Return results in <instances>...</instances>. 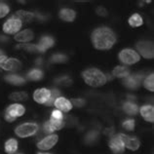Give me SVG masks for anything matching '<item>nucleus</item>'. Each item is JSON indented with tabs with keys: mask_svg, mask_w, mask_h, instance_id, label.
Returning a JSON list of instances; mask_svg holds the SVG:
<instances>
[{
	"mask_svg": "<svg viewBox=\"0 0 154 154\" xmlns=\"http://www.w3.org/2000/svg\"><path fill=\"white\" fill-rule=\"evenodd\" d=\"M116 41L115 34L107 27H100L93 32L92 42L95 48L99 50H107L114 45Z\"/></svg>",
	"mask_w": 154,
	"mask_h": 154,
	"instance_id": "nucleus-1",
	"label": "nucleus"
},
{
	"mask_svg": "<svg viewBox=\"0 0 154 154\" xmlns=\"http://www.w3.org/2000/svg\"><path fill=\"white\" fill-rule=\"evenodd\" d=\"M82 76L86 84L92 87H100L106 83V76L98 68H90L85 70Z\"/></svg>",
	"mask_w": 154,
	"mask_h": 154,
	"instance_id": "nucleus-2",
	"label": "nucleus"
},
{
	"mask_svg": "<svg viewBox=\"0 0 154 154\" xmlns=\"http://www.w3.org/2000/svg\"><path fill=\"white\" fill-rule=\"evenodd\" d=\"M38 131V125L35 123H25L18 126L15 130L16 135L20 137H28L33 136Z\"/></svg>",
	"mask_w": 154,
	"mask_h": 154,
	"instance_id": "nucleus-3",
	"label": "nucleus"
},
{
	"mask_svg": "<svg viewBox=\"0 0 154 154\" xmlns=\"http://www.w3.org/2000/svg\"><path fill=\"white\" fill-rule=\"evenodd\" d=\"M26 108L23 107V105L19 103L11 104L10 106H8L6 113H5V119L8 122H13V121L17 118V117H21L25 114Z\"/></svg>",
	"mask_w": 154,
	"mask_h": 154,
	"instance_id": "nucleus-4",
	"label": "nucleus"
},
{
	"mask_svg": "<svg viewBox=\"0 0 154 154\" xmlns=\"http://www.w3.org/2000/svg\"><path fill=\"white\" fill-rule=\"evenodd\" d=\"M119 60L126 64H134L140 60V55L131 49H124L120 52Z\"/></svg>",
	"mask_w": 154,
	"mask_h": 154,
	"instance_id": "nucleus-5",
	"label": "nucleus"
},
{
	"mask_svg": "<svg viewBox=\"0 0 154 154\" xmlns=\"http://www.w3.org/2000/svg\"><path fill=\"white\" fill-rule=\"evenodd\" d=\"M22 23L16 18L12 17L3 25V31L7 34H14L21 29Z\"/></svg>",
	"mask_w": 154,
	"mask_h": 154,
	"instance_id": "nucleus-6",
	"label": "nucleus"
},
{
	"mask_svg": "<svg viewBox=\"0 0 154 154\" xmlns=\"http://www.w3.org/2000/svg\"><path fill=\"white\" fill-rule=\"evenodd\" d=\"M137 48L141 56L145 59H152L154 57L153 52V43L148 41H141L137 44Z\"/></svg>",
	"mask_w": 154,
	"mask_h": 154,
	"instance_id": "nucleus-7",
	"label": "nucleus"
},
{
	"mask_svg": "<svg viewBox=\"0 0 154 154\" xmlns=\"http://www.w3.org/2000/svg\"><path fill=\"white\" fill-rule=\"evenodd\" d=\"M120 139L122 140L125 147H127L131 150H137L140 147V140L137 137H132L124 135V134H119Z\"/></svg>",
	"mask_w": 154,
	"mask_h": 154,
	"instance_id": "nucleus-8",
	"label": "nucleus"
},
{
	"mask_svg": "<svg viewBox=\"0 0 154 154\" xmlns=\"http://www.w3.org/2000/svg\"><path fill=\"white\" fill-rule=\"evenodd\" d=\"M51 96V91L48 89L42 88V89H37L34 94H33V99L36 103H46L48 100L50 99Z\"/></svg>",
	"mask_w": 154,
	"mask_h": 154,
	"instance_id": "nucleus-9",
	"label": "nucleus"
},
{
	"mask_svg": "<svg viewBox=\"0 0 154 154\" xmlns=\"http://www.w3.org/2000/svg\"><path fill=\"white\" fill-rule=\"evenodd\" d=\"M58 140H59V137L57 135L48 136L38 143V148L42 149V150H48V149H51L57 143H58Z\"/></svg>",
	"mask_w": 154,
	"mask_h": 154,
	"instance_id": "nucleus-10",
	"label": "nucleus"
},
{
	"mask_svg": "<svg viewBox=\"0 0 154 154\" xmlns=\"http://www.w3.org/2000/svg\"><path fill=\"white\" fill-rule=\"evenodd\" d=\"M0 67L7 71H17L22 68V63L19 60L12 58V59H7L5 62L0 66Z\"/></svg>",
	"mask_w": 154,
	"mask_h": 154,
	"instance_id": "nucleus-11",
	"label": "nucleus"
},
{
	"mask_svg": "<svg viewBox=\"0 0 154 154\" xmlns=\"http://www.w3.org/2000/svg\"><path fill=\"white\" fill-rule=\"evenodd\" d=\"M109 147H110V149L113 151V153H115V154L122 153L124 151L125 145L123 143L122 140L120 139L119 135L114 136L110 140V141H109Z\"/></svg>",
	"mask_w": 154,
	"mask_h": 154,
	"instance_id": "nucleus-12",
	"label": "nucleus"
},
{
	"mask_svg": "<svg viewBox=\"0 0 154 154\" xmlns=\"http://www.w3.org/2000/svg\"><path fill=\"white\" fill-rule=\"evenodd\" d=\"M141 80H143V76L140 75H132V76H128L125 78L124 80V84L125 86L130 88V89H137L140 86Z\"/></svg>",
	"mask_w": 154,
	"mask_h": 154,
	"instance_id": "nucleus-13",
	"label": "nucleus"
},
{
	"mask_svg": "<svg viewBox=\"0 0 154 154\" xmlns=\"http://www.w3.org/2000/svg\"><path fill=\"white\" fill-rule=\"evenodd\" d=\"M54 104L56 105V107L58 108V110L63 111V112H68L69 110H71V108H72V103L66 98H62V97L57 99L55 100Z\"/></svg>",
	"mask_w": 154,
	"mask_h": 154,
	"instance_id": "nucleus-14",
	"label": "nucleus"
},
{
	"mask_svg": "<svg viewBox=\"0 0 154 154\" xmlns=\"http://www.w3.org/2000/svg\"><path fill=\"white\" fill-rule=\"evenodd\" d=\"M14 18L19 20L22 23H30L34 18V15L31 13V12L28 11H23V10H20L18 12H16V14L14 16Z\"/></svg>",
	"mask_w": 154,
	"mask_h": 154,
	"instance_id": "nucleus-15",
	"label": "nucleus"
},
{
	"mask_svg": "<svg viewBox=\"0 0 154 154\" xmlns=\"http://www.w3.org/2000/svg\"><path fill=\"white\" fill-rule=\"evenodd\" d=\"M34 38V34L30 29H25L15 35V40L19 42H28Z\"/></svg>",
	"mask_w": 154,
	"mask_h": 154,
	"instance_id": "nucleus-16",
	"label": "nucleus"
},
{
	"mask_svg": "<svg viewBox=\"0 0 154 154\" xmlns=\"http://www.w3.org/2000/svg\"><path fill=\"white\" fill-rule=\"evenodd\" d=\"M53 45H54V39L51 38V37H49V36H44V37L41 38V40H40L39 44L37 45L38 52L44 53L47 49H49V48H51Z\"/></svg>",
	"mask_w": 154,
	"mask_h": 154,
	"instance_id": "nucleus-17",
	"label": "nucleus"
},
{
	"mask_svg": "<svg viewBox=\"0 0 154 154\" xmlns=\"http://www.w3.org/2000/svg\"><path fill=\"white\" fill-rule=\"evenodd\" d=\"M140 114L147 122L154 121V108L151 105H144L140 108Z\"/></svg>",
	"mask_w": 154,
	"mask_h": 154,
	"instance_id": "nucleus-18",
	"label": "nucleus"
},
{
	"mask_svg": "<svg viewBox=\"0 0 154 154\" xmlns=\"http://www.w3.org/2000/svg\"><path fill=\"white\" fill-rule=\"evenodd\" d=\"M60 18L66 22H72L75 19V12L71 9H63L60 12Z\"/></svg>",
	"mask_w": 154,
	"mask_h": 154,
	"instance_id": "nucleus-19",
	"label": "nucleus"
},
{
	"mask_svg": "<svg viewBox=\"0 0 154 154\" xmlns=\"http://www.w3.org/2000/svg\"><path fill=\"white\" fill-rule=\"evenodd\" d=\"M5 80L7 82H9L12 85H15V86H22L26 83V80L23 78V77L19 76V75H8L5 77Z\"/></svg>",
	"mask_w": 154,
	"mask_h": 154,
	"instance_id": "nucleus-20",
	"label": "nucleus"
},
{
	"mask_svg": "<svg viewBox=\"0 0 154 154\" xmlns=\"http://www.w3.org/2000/svg\"><path fill=\"white\" fill-rule=\"evenodd\" d=\"M5 151L8 154H14L18 149V141L15 139H10L5 143Z\"/></svg>",
	"mask_w": 154,
	"mask_h": 154,
	"instance_id": "nucleus-21",
	"label": "nucleus"
},
{
	"mask_svg": "<svg viewBox=\"0 0 154 154\" xmlns=\"http://www.w3.org/2000/svg\"><path fill=\"white\" fill-rule=\"evenodd\" d=\"M113 75L118 77V78H126V77L130 75V70L129 68L125 66H118L113 69Z\"/></svg>",
	"mask_w": 154,
	"mask_h": 154,
	"instance_id": "nucleus-22",
	"label": "nucleus"
},
{
	"mask_svg": "<svg viewBox=\"0 0 154 154\" xmlns=\"http://www.w3.org/2000/svg\"><path fill=\"white\" fill-rule=\"evenodd\" d=\"M129 23H130V26L133 27H137L143 25V18H141L139 14H134L132 17L129 19Z\"/></svg>",
	"mask_w": 154,
	"mask_h": 154,
	"instance_id": "nucleus-23",
	"label": "nucleus"
},
{
	"mask_svg": "<svg viewBox=\"0 0 154 154\" xmlns=\"http://www.w3.org/2000/svg\"><path fill=\"white\" fill-rule=\"evenodd\" d=\"M123 109L124 111L127 113L129 115H135L137 113V110H139V108L136 104H134L133 103H124L123 105Z\"/></svg>",
	"mask_w": 154,
	"mask_h": 154,
	"instance_id": "nucleus-24",
	"label": "nucleus"
},
{
	"mask_svg": "<svg viewBox=\"0 0 154 154\" xmlns=\"http://www.w3.org/2000/svg\"><path fill=\"white\" fill-rule=\"evenodd\" d=\"M9 98L12 100H16V102H21V100H27L28 96L25 92H14L9 96Z\"/></svg>",
	"mask_w": 154,
	"mask_h": 154,
	"instance_id": "nucleus-25",
	"label": "nucleus"
},
{
	"mask_svg": "<svg viewBox=\"0 0 154 154\" xmlns=\"http://www.w3.org/2000/svg\"><path fill=\"white\" fill-rule=\"evenodd\" d=\"M48 123L51 126V128L53 129V131H56V130H60L62 129L64 126V121L63 119L62 120H58V119H54V118H50V120L48 121Z\"/></svg>",
	"mask_w": 154,
	"mask_h": 154,
	"instance_id": "nucleus-26",
	"label": "nucleus"
},
{
	"mask_svg": "<svg viewBox=\"0 0 154 154\" xmlns=\"http://www.w3.org/2000/svg\"><path fill=\"white\" fill-rule=\"evenodd\" d=\"M143 85L145 89H147V90L150 92H153L154 91V75L150 74L149 76H147L144 80Z\"/></svg>",
	"mask_w": 154,
	"mask_h": 154,
	"instance_id": "nucleus-27",
	"label": "nucleus"
},
{
	"mask_svg": "<svg viewBox=\"0 0 154 154\" xmlns=\"http://www.w3.org/2000/svg\"><path fill=\"white\" fill-rule=\"evenodd\" d=\"M42 71L39 70V69H33L31 70L30 72H28L27 74V78L30 79V80H39L42 78Z\"/></svg>",
	"mask_w": 154,
	"mask_h": 154,
	"instance_id": "nucleus-28",
	"label": "nucleus"
},
{
	"mask_svg": "<svg viewBox=\"0 0 154 154\" xmlns=\"http://www.w3.org/2000/svg\"><path fill=\"white\" fill-rule=\"evenodd\" d=\"M67 60V58L64 55H54L51 58V63H66Z\"/></svg>",
	"mask_w": 154,
	"mask_h": 154,
	"instance_id": "nucleus-29",
	"label": "nucleus"
},
{
	"mask_svg": "<svg viewBox=\"0 0 154 154\" xmlns=\"http://www.w3.org/2000/svg\"><path fill=\"white\" fill-rule=\"evenodd\" d=\"M60 98V92L58 90H53L51 91V96H50V99L48 100V102L45 103L46 105H52V104H54L55 103V100Z\"/></svg>",
	"mask_w": 154,
	"mask_h": 154,
	"instance_id": "nucleus-30",
	"label": "nucleus"
},
{
	"mask_svg": "<svg viewBox=\"0 0 154 154\" xmlns=\"http://www.w3.org/2000/svg\"><path fill=\"white\" fill-rule=\"evenodd\" d=\"M9 7H8L6 4L4 3H0V19L1 18H4L5 16H7L9 14Z\"/></svg>",
	"mask_w": 154,
	"mask_h": 154,
	"instance_id": "nucleus-31",
	"label": "nucleus"
},
{
	"mask_svg": "<svg viewBox=\"0 0 154 154\" xmlns=\"http://www.w3.org/2000/svg\"><path fill=\"white\" fill-rule=\"evenodd\" d=\"M19 49H23L27 52H38L37 45H31V44H27V45H20Z\"/></svg>",
	"mask_w": 154,
	"mask_h": 154,
	"instance_id": "nucleus-32",
	"label": "nucleus"
},
{
	"mask_svg": "<svg viewBox=\"0 0 154 154\" xmlns=\"http://www.w3.org/2000/svg\"><path fill=\"white\" fill-rule=\"evenodd\" d=\"M123 128L128 130V131H133L134 128H135V121L130 119V120H126L123 123Z\"/></svg>",
	"mask_w": 154,
	"mask_h": 154,
	"instance_id": "nucleus-33",
	"label": "nucleus"
},
{
	"mask_svg": "<svg viewBox=\"0 0 154 154\" xmlns=\"http://www.w3.org/2000/svg\"><path fill=\"white\" fill-rule=\"evenodd\" d=\"M98 136H99L98 132H95V131L90 132V133H89L88 135H87V137H86V140L88 141V143L94 141V140H96L97 139H98Z\"/></svg>",
	"mask_w": 154,
	"mask_h": 154,
	"instance_id": "nucleus-34",
	"label": "nucleus"
},
{
	"mask_svg": "<svg viewBox=\"0 0 154 154\" xmlns=\"http://www.w3.org/2000/svg\"><path fill=\"white\" fill-rule=\"evenodd\" d=\"M51 117H52V118H54V119H58V120L63 119V115L62 111L58 110V109H56V110H54V111L52 112Z\"/></svg>",
	"mask_w": 154,
	"mask_h": 154,
	"instance_id": "nucleus-35",
	"label": "nucleus"
},
{
	"mask_svg": "<svg viewBox=\"0 0 154 154\" xmlns=\"http://www.w3.org/2000/svg\"><path fill=\"white\" fill-rule=\"evenodd\" d=\"M57 82H58L59 84L60 85H64V86H67V85L71 84V80L68 78V77L64 76V77H62V78H60L57 80Z\"/></svg>",
	"mask_w": 154,
	"mask_h": 154,
	"instance_id": "nucleus-36",
	"label": "nucleus"
},
{
	"mask_svg": "<svg viewBox=\"0 0 154 154\" xmlns=\"http://www.w3.org/2000/svg\"><path fill=\"white\" fill-rule=\"evenodd\" d=\"M43 131L45 134H52L54 133V131H53V129L51 128V126L49 125V123L46 122L45 124L43 125Z\"/></svg>",
	"mask_w": 154,
	"mask_h": 154,
	"instance_id": "nucleus-37",
	"label": "nucleus"
},
{
	"mask_svg": "<svg viewBox=\"0 0 154 154\" xmlns=\"http://www.w3.org/2000/svg\"><path fill=\"white\" fill-rule=\"evenodd\" d=\"M72 103H73V104L74 105H76V106H83V105L85 104V102H84V100H81V99H79V100H72Z\"/></svg>",
	"mask_w": 154,
	"mask_h": 154,
	"instance_id": "nucleus-38",
	"label": "nucleus"
},
{
	"mask_svg": "<svg viewBox=\"0 0 154 154\" xmlns=\"http://www.w3.org/2000/svg\"><path fill=\"white\" fill-rule=\"evenodd\" d=\"M97 13H98L100 16H106L107 15L106 10H105L104 8H103V7H99L98 10H97Z\"/></svg>",
	"mask_w": 154,
	"mask_h": 154,
	"instance_id": "nucleus-39",
	"label": "nucleus"
},
{
	"mask_svg": "<svg viewBox=\"0 0 154 154\" xmlns=\"http://www.w3.org/2000/svg\"><path fill=\"white\" fill-rule=\"evenodd\" d=\"M38 154H50V153H38Z\"/></svg>",
	"mask_w": 154,
	"mask_h": 154,
	"instance_id": "nucleus-40",
	"label": "nucleus"
}]
</instances>
